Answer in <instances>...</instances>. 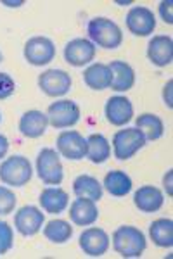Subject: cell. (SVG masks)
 <instances>
[{"instance_id":"6da1fadb","label":"cell","mask_w":173,"mask_h":259,"mask_svg":"<svg viewBox=\"0 0 173 259\" xmlns=\"http://www.w3.org/2000/svg\"><path fill=\"white\" fill-rule=\"evenodd\" d=\"M113 247L121 257H141L147 247L144 233L137 227L123 225L113 233Z\"/></svg>"},{"instance_id":"7a4b0ae2","label":"cell","mask_w":173,"mask_h":259,"mask_svg":"<svg viewBox=\"0 0 173 259\" xmlns=\"http://www.w3.org/2000/svg\"><path fill=\"white\" fill-rule=\"evenodd\" d=\"M88 36H90L92 44L99 45L102 49L115 50L121 45L123 41V33H121L120 26L115 21L108 18H94L88 21L87 26Z\"/></svg>"},{"instance_id":"3957f363","label":"cell","mask_w":173,"mask_h":259,"mask_svg":"<svg viewBox=\"0 0 173 259\" xmlns=\"http://www.w3.org/2000/svg\"><path fill=\"white\" fill-rule=\"evenodd\" d=\"M31 164L24 156H11L0 164V180L11 187H24L31 180Z\"/></svg>"},{"instance_id":"277c9868","label":"cell","mask_w":173,"mask_h":259,"mask_svg":"<svg viewBox=\"0 0 173 259\" xmlns=\"http://www.w3.org/2000/svg\"><path fill=\"white\" fill-rule=\"evenodd\" d=\"M146 145V139L137 128H125L115 133L113 137V149L115 157L120 161H126L133 157Z\"/></svg>"},{"instance_id":"5b68a950","label":"cell","mask_w":173,"mask_h":259,"mask_svg":"<svg viewBox=\"0 0 173 259\" xmlns=\"http://www.w3.org/2000/svg\"><path fill=\"white\" fill-rule=\"evenodd\" d=\"M37 173L45 185H59L64 178L61 159L54 149H42L37 157Z\"/></svg>"},{"instance_id":"8992f818","label":"cell","mask_w":173,"mask_h":259,"mask_svg":"<svg viewBox=\"0 0 173 259\" xmlns=\"http://www.w3.org/2000/svg\"><path fill=\"white\" fill-rule=\"evenodd\" d=\"M47 118H49V123L52 124L54 128H57V130L70 128L80 121V107L73 100H67V99L57 100V102L49 106Z\"/></svg>"},{"instance_id":"52a82bcc","label":"cell","mask_w":173,"mask_h":259,"mask_svg":"<svg viewBox=\"0 0 173 259\" xmlns=\"http://www.w3.org/2000/svg\"><path fill=\"white\" fill-rule=\"evenodd\" d=\"M56 57V45L47 36H33L24 44V59L31 66H45Z\"/></svg>"},{"instance_id":"ba28073f","label":"cell","mask_w":173,"mask_h":259,"mask_svg":"<svg viewBox=\"0 0 173 259\" xmlns=\"http://www.w3.org/2000/svg\"><path fill=\"white\" fill-rule=\"evenodd\" d=\"M39 87L49 97H61L71 89V76L62 69H47L39 76Z\"/></svg>"},{"instance_id":"9c48e42d","label":"cell","mask_w":173,"mask_h":259,"mask_svg":"<svg viewBox=\"0 0 173 259\" xmlns=\"http://www.w3.org/2000/svg\"><path fill=\"white\" fill-rule=\"evenodd\" d=\"M57 152L71 161H80L87 156V139L75 130L62 132L57 137Z\"/></svg>"},{"instance_id":"30bf717a","label":"cell","mask_w":173,"mask_h":259,"mask_svg":"<svg viewBox=\"0 0 173 259\" xmlns=\"http://www.w3.org/2000/svg\"><path fill=\"white\" fill-rule=\"evenodd\" d=\"M44 212L35 206H23L14 214V227L24 237H33L44 227Z\"/></svg>"},{"instance_id":"8fae6325","label":"cell","mask_w":173,"mask_h":259,"mask_svg":"<svg viewBox=\"0 0 173 259\" xmlns=\"http://www.w3.org/2000/svg\"><path fill=\"white\" fill-rule=\"evenodd\" d=\"M126 28L137 36H147L154 31L156 18L153 11L144 6H135L126 14Z\"/></svg>"},{"instance_id":"7c38bea8","label":"cell","mask_w":173,"mask_h":259,"mask_svg":"<svg viewBox=\"0 0 173 259\" xmlns=\"http://www.w3.org/2000/svg\"><path fill=\"white\" fill-rule=\"evenodd\" d=\"M95 57V45L85 38H75L67 41L64 47V59L67 64L75 66V68H82V66L92 62Z\"/></svg>"},{"instance_id":"4fadbf2b","label":"cell","mask_w":173,"mask_h":259,"mask_svg":"<svg viewBox=\"0 0 173 259\" xmlns=\"http://www.w3.org/2000/svg\"><path fill=\"white\" fill-rule=\"evenodd\" d=\"M80 247L92 257H100L109 249V235L102 228H87L80 235Z\"/></svg>"},{"instance_id":"5bb4252c","label":"cell","mask_w":173,"mask_h":259,"mask_svg":"<svg viewBox=\"0 0 173 259\" xmlns=\"http://www.w3.org/2000/svg\"><path fill=\"white\" fill-rule=\"evenodd\" d=\"M147 57L158 68L171 64L173 59V40L166 35H156L147 45Z\"/></svg>"},{"instance_id":"9a60e30c","label":"cell","mask_w":173,"mask_h":259,"mask_svg":"<svg viewBox=\"0 0 173 259\" xmlns=\"http://www.w3.org/2000/svg\"><path fill=\"white\" fill-rule=\"evenodd\" d=\"M104 112H106V119L111 124H115V126H123V124H126L133 118V106H132V102H130V99L116 95V97L108 99Z\"/></svg>"},{"instance_id":"2e32d148","label":"cell","mask_w":173,"mask_h":259,"mask_svg":"<svg viewBox=\"0 0 173 259\" xmlns=\"http://www.w3.org/2000/svg\"><path fill=\"white\" fill-rule=\"evenodd\" d=\"M70 218L78 227H90L99 218V209L94 200L78 197L73 200L70 207Z\"/></svg>"},{"instance_id":"e0dca14e","label":"cell","mask_w":173,"mask_h":259,"mask_svg":"<svg viewBox=\"0 0 173 259\" xmlns=\"http://www.w3.org/2000/svg\"><path fill=\"white\" fill-rule=\"evenodd\" d=\"M164 197L163 192L158 187L153 185H144L141 187L133 195V204L139 211L142 212H156L163 207Z\"/></svg>"},{"instance_id":"ac0fdd59","label":"cell","mask_w":173,"mask_h":259,"mask_svg":"<svg viewBox=\"0 0 173 259\" xmlns=\"http://www.w3.org/2000/svg\"><path fill=\"white\" fill-rule=\"evenodd\" d=\"M47 124V114H44L42 111H28L19 119V132L26 139H39L45 133Z\"/></svg>"},{"instance_id":"d6986e66","label":"cell","mask_w":173,"mask_h":259,"mask_svg":"<svg viewBox=\"0 0 173 259\" xmlns=\"http://www.w3.org/2000/svg\"><path fill=\"white\" fill-rule=\"evenodd\" d=\"M40 206L45 212L50 214H61L66 211L67 204H70V195L66 190L59 189V187H47L42 190L40 194Z\"/></svg>"},{"instance_id":"ffe728a7","label":"cell","mask_w":173,"mask_h":259,"mask_svg":"<svg viewBox=\"0 0 173 259\" xmlns=\"http://www.w3.org/2000/svg\"><path fill=\"white\" fill-rule=\"evenodd\" d=\"M108 66L113 74L111 87L109 89L116 92H126L132 89L135 83V71L132 69V66L126 64L125 61H111Z\"/></svg>"},{"instance_id":"44dd1931","label":"cell","mask_w":173,"mask_h":259,"mask_svg":"<svg viewBox=\"0 0 173 259\" xmlns=\"http://www.w3.org/2000/svg\"><path fill=\"white\" fill-rule=\"evenodd\" d=\"M111 80H113L111 69H109L108 64H102V62H95V64L88 66L83 71V81L92 90L109 89L111 87Z\"/></svg>"},{"instance_id":"7402d4cb","label":"cell","mask_w":173,"mask_h":259,"mask_svg":"<svg viewBox=\"0 0 173 259\" xmlns=\"http://www.w3.org/2000/svg\"><path fill=\"white\" fill-rule=\"evenodd\" d=\"M111 156V145L108 139L100 133H92L87 139V157L94 164H102Z\"/></svg>"},{"instance_id":"603a6c76","label":"cell","mask_w":173,"mask_h":259,"mask_svg":"<svg viewBox=\"0 0 173 259\" xmlns=\"http://www.w3.org/2000/svg\"><path fill=\"white\" fill-rule=\"evenodd\" d=\"M73 192L77 197L90 199L94 202L102 199V185L99 183V180L90 175H80L73 182Z\"/></svg>"},{"instance_id":"cb8c5ba5","label":"cell","mask_w":173,"mask_h":259,"mask_svg":"<svg viewBox=\"0 0 173 259\" xmlns=\"http://www.w3.org/2000/svg\"><path fill=\"white\" fill-rule=\"evenodd\" d=\"M104 189L115 197H125L132 190V178L121 169L109 171L104 177Z\"/></svg>"},{"instance_id":"d4e9b609","label":"cell","mask_w":173,"mask_h":259,"mask_svg":"<svg viewBox=\"0 0 173 259\" xmlns=\"http://www.w3.org/2000/svg\"><path fill=\"white\" fill-rule=\"evenodd\" d=\"M151 240L158 247H171L173 245V221L168 218L156 220L149 227Z\"/></svg>"},{"instance_id":"484cf974","label":"cell","mask_w":173,"mask_h":259,"mask_svg":"<svg viewBox=\"0 0 173 259\" xmlns=\"http://www.w3.org/2000/svg\"><path fill=\"white\" fill-rule=\"evenodd\" d=\"M135 128L144 135L146 140H158V139H161L164 133V124L161 118L156 114H149V112L139 116L137 126Z\"/></svg>"},{"instance_id":"4316f807","label":"cell","mask_w":173,"mask_h":259,"mask_svg":"<svg viewBox=\"0 0 173 259\" xmlns=\"http://www.w3.org/2000/svg\"><path fill=\"white\" fill-rule=\"evenodd\" d=\"M44 235L54 244H64L73 235V227L64 220H52L44 227Z\"/></svg>"},{"instance_id":"83f0119b","label":"cell","mask_w":173,"mask_h":259,"mask_svg":"<svg viewBox=\"0 0 173 259\" xmlns=\"http://www.w3.org/2000/svg\"><path fill=\"white\" fill-rule=\"evenodd\" d=\"M16 207V195L7 187H0V216L11 214Z\"/></svg>"},{"instance_id":"f1b7e54d","label":"cell","mask_w":173,"mask_h":259,"mask_svg":"<svg viewBox=\"0 0 173 259\" xmlns=\"http://www.w3.org/2000/svg\"><path fill=\"white\" fill-rule=\"evenodd\" d=\"M14 244V232L12 227H9V223L6 221H0V254H6L12 249Z\"/></svg>"},{"instance_id":"f546056e","label":"cell","mask_w":173,"mask_h":259,"mask_svg":"<svg viewBox=\"0 0 173 259\" xmlns=\"http://www.w3.org/2000/svg\"><path fill=\"white\" fill-rule=\"evenodd\" d=\"M16 92V81L9 73H0V100L9 99Z\"/></svg>"},{"instance_id":"4dcf8cb0","label":"cell","mask_w":173,"mask_h":259,"mask_svg":"<svg viewBox=\"0 0 173 259\" xmlns=\"http://www.w3.org/2000/svg\"><path fill=\"white\" fill-rule=\"evenodd\" d=\"M159 14H161V18L164 23L171 24L173 23V16H171V2L170 0H164V2L159 4Z\"/></svg>"},{"instance_id":"1f68e13d","label":"cell","mask_w":173,"mask_h":259,"mask_svg":"<svg viewBox=\"0 0 173 259\" xmlns=\"http://www.w3.org/2000/svg\"><path fill=\"white\" fill-rule=\"evenodd\" d=\"M171 85L173 81L170 80L164 85V90H163V97H164V104H166L168 107H173V100H171Z\"/></svg>"},{"instance_id":"d6a6232c","label":"cell","mask_w":173,"mask_h":259,"mask_svg":"<svg viewBox=\"0 0 173 259\" xmlns=\"http://www.w3.org/2000/svg\"><path fill=\"white\" fill-rule=\"evenodd\" d=\"M7 150H9V140H7L6 135H2V133H0V159H4V157H6Z\"/></svg>"},{"instance_id":"836d02e7","label":"cell","mask_w":173,"mask_h":259,"mask_svg":"<svg viewBox=\"0 0 173 259\" xmlns=\"http://www.w3.org/2000/svg\"><path fill=\"white\" fill-rule=\"evenodd\" d=\"M170 180H171V171H170V173H168V180L166 178H164V187H168V194H171V185H170Z\"/></svg>"},{"instance_id":"e575fe53","label":"cell","mask_w":173,"mask_h":259,"mask_svg":"<svg viewBox=\"0 0 173 259\" xmlns=\"http://www.w3.org/2000/svg\"><path fill=\"white\" fill-rule=\"evenodd\" d=\"M0 62H2V54H0Z\"/></svg>"},{"instance_id":"d590c367","label":"cell","mask_w":173,"mask_h":259,"mask_svg":"<svg viewBox=\"0 0 173 259\" xmlns=\"http://www.w3.org/2000/svg\"><path fill=\"white\" fill-rule=\"evenodd\" d=\"M0 121H2V114H0Z\"/></svg>"}]
</instances>
